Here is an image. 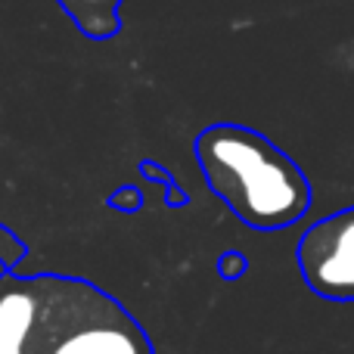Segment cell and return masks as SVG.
I'll list each match as a JSON object with an SVG mask.
<instances>
[{"instance_id": "cell-1", "label": "cell", "mask_w": 354, "mask_h": 354, "mask_svg": "<svg viewBox=\"0 0 354 354\" xmlns=\"http://www.w3.org/2000/svg\"><path fill=\"white\" fill-rule=\"evenodd\" d=\"M193 149L208 189L252 230H286L311 208L305 171L245 124H212Z\"/></svg>"}, {"instance_id": "cell-2", "label": "cell", "mask_w": 354, "mask_h": 354, "mask_svg": "<svg viewBox=\"0 0 354 354\" xmlns=\"http://www.w3.org/2000/svg\"><path fill=\"white\" fill-rule=\"evenodd\" d=\"M22 354H156L140 320L84 277L41 274Z\"/></svg>"}, {"instance_id": "cell-3", "label": "cell", "mask_w": 354, "mask_h": 354, "mask_svg": "<svg viewBox=\"0 0 354 354\" xmlns=\"http://www.w3.org/2000/svg\"><path fill=\"white\" fill-rule=\"evenodd\" d=\"M299 270L326 301H354V208L317 218L299 239Z\"/></svg>"}, {"instance_id": "cell-4", "label": "cell", "mask_w": 354, "mask_h": 354, "mask_svg": "<svg viewBox=\"0 0 354 354\" xmlns=\"http://www.w3.org/2000/svg\"><path fill=\"white\" fill-rule=\"evenodd\" d=\"M59 10L75 22V28L91 41H109L122 31L124 0H56Z\"/></svg>"}, {"instance_id": "cell-5", "label": "cell", "mask_w": 354, "mask_h": 354, "mask_svg": "<svg viewBox=\"0 0 354 354\" xmlns=\"http://www.w3.org/2000/svg\"><path fill=\"white\" fill-rule=\"evenodd\" d=\"M25 255H28V245L0 224V261H3V268L6 270L19 268V261H25Z\"/></svg>"}]
</instances>
